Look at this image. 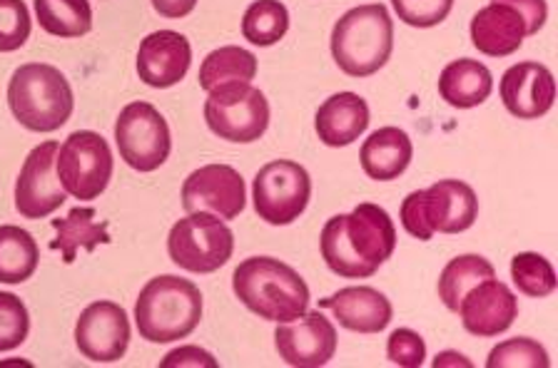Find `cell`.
Listing matches in <instances>:
<instances>
[{
	"label": "cell",
	"instance_id": "cell-1",
	"mask_svg": "<svg viewBox=\"0 0 558 368\" xmlns=\"http://www.w3.org/2000/svg\"><path fill=\"white\" fill-rule=\"evenodd\" d=\"M322 257L337 277L369 279L397 249V230L387 209L372 201L337 214L322 230Z\"/></svg>",
	"mask_w": 558,
	"mask_h": 368
},
{
	"label": "cell",
	"instance_id": "cell-2",
	"mask_svg": "<svg viewBox=\"0 0 558 368\" xmlns=\"http://www.w3.org/2000/svg\"><path fill=\"white\" fill-rule=\"evenodd\" d=\"M232 289L238 299L265 321L287 323L310 309V286L284 261L272 257L244 259L234 269Z\"/></svg>",
	"mask_w": 558,
	"mask_h": 368
},
{
	"label": "cell",
	"instance_id": "cell-3",
	"mask_svg": "<svg viewBox=\"0 0 558 368\" xmlns=\"http://www.w3.org/2000/svg\"><path fill=\"white\" fill-rule=\"evenodd\" d=\"M203 319V294L174 274L155 277L145 284L135 302V323L140 339L150 344H170L187 339Z\"/></svg>",
	"mask_w": 558,
	"mask_h": 368
},
{
	"label": "cell",
	"instance_id": "cell-4",
	"mask_svg": "<svg viewBox=\"0 0 558 368\" xmlns=\"http://www.w3.org/2000/svg\"><path fill=\"white\" fill-rule=\"evenodd\" d=\"M395 50V23L387 5H356L331 30V56L349 77H369L387 65Z\"/></svg>",
	"mask_w": 558,
	"mask_h": 368
},
{
	"label": "cell",
	"instance_id": "cell-5",
	"mask_svg": "<svg viewBox=\"0 0 558 368\" xmlns=\"http://www.w3.org/2000/svg\"><path fill=\"white\" fill-rule=\"evenodd\" d=\"M13 118L31 133H56L73 115V87L58 68L46 63L21 65L8 83Z\"/></svg>",
	"mask_w": 558,
	"mask_h": 368
},
{
	"label": "cell",
	"instance_id": "cell-6",
	"mask_svg": "<svg viewBox=\"0 0 558 368\" xmlns=\"http://www.w3.org/2000/svg\"><path fill=\"white\" fill-rule=\"evenodd\" d=\"M476 214V192L459 180H441L401 201V226L418 242H429L436 232H466L474 226Z\"/></svg>",
	"mask_w": 558,
	"mask_h": 368
},
{
	"label": "cell",
	"instance_id": "cell-7",
	"mask_svg": "<svg viewBox=\"0 0 558 368\" xmlns=\"http://www.w3.org/2000/svg\"><path fill=\"white\" fill-rule=\"evenodd\" d=\"M234 234L220 217L190 212L170 230L168 254L172 265L192 274H213L232 259Z\"/></svg>",
	"mask_w": 558,
	"mask_h": 368
},
{
	"label": "cell",
	"instance_id": "cell-8",
	"mask_svg": "<svg viewBox=\"0 0 558 368\" xmlns=\"http://www.w3.org/2000/svg\"><path fill=\"white\" fill-rule=\"evenodd\" d=\"M205 120L207 127L227 143H257L269 127V102L250 83H227L209 90Z\"/></svg>",
	"mask_w": 558,
	"mask_h": 368
},
{
	"label": "cell",
	"instance_id": "cell-9",
	"mask_svg": "<svg viewBox=\"0 0 558 368\" xmlns=\"http://www.w3.org/2000/svg\"><path fill=\"white\" fill-rule=\"evenodd\" d=\"M112 168H116V160H112L110 145L93 130H77L58 150L56 170L60 184L75 199H98L108 189Z\"/></svg>",
	"mask_w": 558,
	"mask_h": 368
},
{
	"label": "cell",
	"instance_id": "cell-10",
	"mask_svg": "<svg viewBox=\"0 0 558 368\" xmlns=\"http://www.w3.org/2000/svg\"><path fill=\"white\" fill-rule=\"evenodd\" d=\"M116 143L122 162L137 172L162 168L172 150L168 120L150 102H130L116 122Z\"/></svg>",
	"mask_w": 558,
	"mask_h": 368
},
{
	"label": "cell",
	"instance_id": "cell-11",
	"mask_svg": "<svg viewBox=\"0 0 558 368\" xmlns=\"http://www.w3.org/2000/svg\"><path fill=\"white\" fill-rule=\"evenodd\" d=\"M312 197L310 172L300 162L275 160L257 172L252 184L255 212L267 224L284 226L300 219Z\"/></svg>",
	"mask_w": 558,
	"mask_h": 368
},
{
	"label": "cell",
	"instance_id": "cell-12",
	"mask_svg": "<svg viewBox=\"0 0 558 368\" xmlns=\"http://www.w3.org/2000/svg\"><path fill=\"white\" fill-rule=\"evenodd\" d=\"M60 145L43 143L25 157L15 182V209L25 219H46L65 205L68 192L60 184L56 160Z\"/></svg>",
	"mask_w": 558,
	"mask_h": 368
},
{
	"label": "cell",
	"instance_id": "cell-13",
	"mask_svg": "<svg viewBox=\"0 0 558 368\" xmlns=\"http://www.w3.org/2000/svg\"><path fill=\"white\" fill-rule=\"evenodd\" d=\"M247 205L242 174L230 164H205L182 184V209L238 219Z\"/></svg>",
	"mask_w": 558,
	"mask_h": 368
},
{
	"label": "cell",
	"instance_id": "cell-14",
	"mask_svg": "<svg viewBox=\"0 0 558 368\" xmlns=\"http://www.w3.org/2000/svg\"><path fill=\"white\" fill-rule=\"evenodd\" d=\"M75 344L87 361L116 364L130 346V319L116 302H95L75 323Z\"/></svg>",
	"mask_w": 558,
	"mask_h": 368
},
{
	"label": "cell",
	"instance_id": "cell-15",
	"mask_svg": "<svg viewBox=\"0 0 558 368\" xmlns=\"http://www.w3.org/2000/svg\"><path fill=\"white\" fill-rule=\"evenodd\" d=\"M279 358L294 368L327 366L337 352V329L325 314L304 311L300 319L287 321L275 331Z\"/></svg>",
	"mask_w": 558,
	"mask_h": 368
},
{
	"label": "cell",
	"instance_id": "cell-16",
	"mask_svg": "<svg viewBox=\"0 0 558 368\" xmlns=\"http://www.w3.org/2000/svg\"><path fill=\"white\" fill-rule=\"evenodd\" d=\"M457 314L469 334L478 339L499 336L511 329L513 319L519 317V299L499 279H484L471 286L459 302Z\"/></svg>",
	"mask_w": 558,
	"mask_h": 368
},
{
	"label": "cell",
	"instance_id": "cell-17",
	"mask_svg": "<svg viewBox=\"0 0 558 368\" xmlns=\"http://www.w3.org/2000/svg\"><path fill=\"white\" fill-rule=\"evenodd\" d=\"M192 63L190 40L182 33L157 30L140 42L137 75L140 81L157 90L178 85L187 75Z\"/></svg>",
	"mask_w": 558,
	"mask_h": 368
},
{
	"label": "cell",
	"instance_id": "cell-18",
	"mask_svg": "<svg viewBox=\"0 0 558 368\" xmlns=\"http://www.w3.org/2000/svg\"><path fill=\"white\" fill-rule=\"evenodd\" d=\"M501 100L513 118H544L556 100L554 73L541 63L511 65L501 77Z\"/></svg>",
	"mask_w": 558,
	"mask_h": 368
},
{
	"label": "cell",
	"instance_id": "cell-19",
	"mask_svg": "<svg viewBox=\"0 0 558 368\" xmlns=\"http://www.w3.org/2000/svg\"><path fill=\"white\" fill-rule=\"evenodd\" d=\"M319 309L335 314V319L344 329L356 331V334H379L395 317L391 302L372 286H347L322 299Z\"/></svg>",
	"mask_w": 558,
	"mask_h": 368
},
{
	"label": "cell",
	"instance_id": "cell-20",
	"mask_svg": "<svg viewBox=\"0 0 558 368\" xmlns=\"http://www.w3.org/2000/svg\"><path fill=\"white\" fill-rule=\"evenodd\" d=\"M526 35V21H523L517 8L496 3V0L471 17V42L488 58L511 56L521 48Z\"/></svg>",
	"mask_w": 558,
	"mask_h": 368
},
{
	"label": "cell",
	"instance_id": "cell-21",
	"mask_svg": "<svg viewBox=\"0 0 558 368\" xmlns=\"http://www.w3.org/2000/svg\"><path fill=\"white\" fill-rule=\"evenodd\" d=\"M369 127V105L356 93H337L319 105L314 130L327 147H347Z\"/></svg>",
	"mask_w": 558,
	"mask_h": 368
},
{
	"label": "cell",
	"instance_id": "cell-22",
	"mask_svg": "<svg viewBox=\"0 0 558 368\" xmlns=\"http://www.w3.org/2000/svg\"><path fill=\"white\" fill-rule=\"evenodd\" d=\"M414 157L412 139L399 127H381L364 139L360 160L366 177L391 182L404 174Z\"/></svg>",
	"mask_w": 558,
	"mask_h": 368
},
{
	"label": "cell",
	"instance_id": "cell-23",
	"mask_svg": "<svg viewBox=\"0 0 558 368\" xmlns=\"http://www.w3.org/2000/svg\"><path fill=\"white\" fill-rule=\"evenodd\" d=\"M494 90V75L484 63L471 58L453 60L439 75L441 100L459 110H471L488 100Z\"/></svg>",
	"mask_w": 558,
	"mask_h": 368
},
{
	"label": "cell",
	"instance_id": "cell-24",
	"mask_svg": "<svg viewBox=\"0 0 558 368\" xmlns=\"http://www.w3.org/2000/svg\"><path fill=\"white\" fill-rule=\"evenodd\" d=\"M58 240L50 242V249H60L65 265H73L77 252H95L100 244H110L108 222H98L93 207H75L65 219H52Z\"/></svg>",
	"mask_w": 558,
	"mask_h": 368
},
{
	"label": "cell",
	"instance_id": "cell-25",
	"mask_svg": "<svg viewBox=\"0 0 558 368\" xmlns=\"http://www.w3.org/2000/svg\"><path fill=\"white\" fill-rule=\"evenodd\" d=\"M40 249L33 234L15 224L0 226V284H23L35 274Z\"/></svg>",
	"mask_w": 558,
	"mask_h": 368
},
{
	"label": "cell",
	"instance_id": "cell-26",
	"mask_svg": "<svg viewBox=\"0 0 558 368\" xmlns=\"http://www.w3.org/2000/svg\"><path fill=\"white\" fill-rule=\"evenodd\" d=\"M257 75V58L250 50L225 46L209 52L199 68V87L215 90L227 83H250Z\"/></svg>",
	"mask_w": 558,
	"mask_h": 368
},
{
	"label": "cell",
	"instance_id": "cell-27",
	"mask_svg": "<svg viewBox=\"0 0 558 368\" xmlns=\"http://www.w3.org/2000/svg\"><path fill=\"white\" fill-rule=\"evenodd\" d=\"M40 28L56 38H83L93 30V8L87 0H33Z\"/></svg>",
	"mask_w": 558,
	"mask_h": 368
},
{
	"label": "cell",
	"instance_id": "cell-28",
	"mask_svg": "<svg viewBox=\"0 0 558 368\" xmlns=\"http://www.w3.org/2000/svg\"><path fill=\"white\" fill-rule=\"evenodd\" d=\"M496 269L488 259L478 257V254H461V257L451 259L444 267L439 277V299L444 302L449 311L459 309V302L471 286H476L484 279H494Z\"/></svg>",
	"mask_w": 558,
	"mask_h": 368
},
{
	"label": "cell",
	"instance_id": "cell-29",
	"mask_svg": "<svg viewBox=\"0 0 558 368\" xmlns=\"http://www.w3.org/2000/svg\"><path fill=\"white\" fill-rule=\"evenodd\" d=\"M287 30H290V13L279 0H255L242 17V35L252 46H275Z\"/></svg>",
	"mask_w": 558,
	"mask_h": 368
},
{
	"label": "cell",
	"instance_id": "cell-30",
	"mask_svg": "<svg viewBox=\"0 0 558 368\" xmlns=\"http://www.w3.org/2000/svg\"><path fill=\"white\" fill-rule=\"evenodd\" d=\"M511 279L521 294L546 299L556 292V271L551 261L536 252H521L511 259Z\"/></svg>",
	"mask_w": 558,
	"mask_h": 368
},
{
	"label": "cell",
	"instance_id": "cell-31",
	"mask_svg": "<svg viewBox=\"0 0 558 368\" xmlns=\"http://www.w3.org/2000/svg\"><path fill=\"white\" fill-rule=\"evenodd\" d=\"M488 368H548L551 358H548L546 348L534 339H509L504 344L494 346L488 354Z\"/></svg>",
	"mask_w": 558,
	"mask_h": 368
},
{
	"label": "cell",
	"instance_id": "cell-32",
	"mask_svg": "<svg viewBox=\"0 0 558 368\" xmlns=\"http://www.w3.org/2000/svg\"><path fill=\"white\" fill-rule=\"evenodd\" d=\"M31 317L15 294L0 292V352H13L28 339Z\"/></svg>",
	"mask_w": 558,
	"mask_h": 368
},
{
	"label": "cell",
	"instance_id": "cell-33",
	"mask_svg": "<svg viewBox=\"0 0 558 368\" xmlns=\"http://www.w3.org/2000/svg\"><path fill=\"white\" fill-rule=\"evenodd\" d=\"M31 38V13L23 0H0V52H13Z\"/></svg>",
	"mask_w": 558,
	"mask_h": 368
},
{
	"label": "cell",
	"instance_id": "cell-34",
	"mask_svg": "<svg viewBox=\"0 0 558 368\" xmlns=\"http://www.w3.org/2000/svg\"><path fill=\"white\" fill-rule=\"evenodd\" d=\"M401 23L412 28H434L441 21H447L453 0H391Z\"/></svg>",
	"mask_w": 558,
	"mask_h": 368
},
{
	"label": "cell",
	"instance_id": "cell-35",
	"mask_svg": "<svg viewBox=\"0 0 558 368\" xmlns=\"http://www.w3.org/2000/svg\"><path fill=\"white\" fill-rule=\"evenodd\" d=\"M389 361L401 368H418L426 358L424 339L412 329H397L387 341Z\"/></svg>",
	"mask_w": 558,
	"mask_h": 368
},
{
	"label": "cell",
	"instance_id": "cell-36",
	"mask_svg": "<svg viewBox=\"0 0 558 368\" xmlns=\"http://www.w3.org/2000/svg\"><path fill=\"white\" fill-rule=\"evenodd\" d=\"M496 3H506V5L517 8L523 21H526L529 35H536L541 28H544V23L548 17L546 0H496Z\"/></svg>",
	"mask_w": 558,
	"mask_h": 368
},
{
	"label": "cell",
	"instance_id": "cell-37",
	"mask_svg": "<svg viewBox=\"0 0 558 368\" xmlns=\"http://www.w3.org/2000/svg\"><path fill=\"white\" fill-rule=\"evenodd\" d=\"M162 368H172V366H195V368H217V361L213 358V354L203 352V348L197 346H182V348H174L168 356H165V361L160 364Z\"/></svg>",
	"mask_w": 558,
	"mask_h": 368
},
{
	"label": "cell",
	"instance_id": "cell-38",
	"mask_svg": "<svg viewBox=\"0 0 558 368\" xmlns=\"http://www.w3.org/2000/svg\"><path fill=\"white\" fill-rule=\"evenodd\" d=\"M197 0H153V8L162 17H170V21H178V17H185L195 11Z\"/></svg>",
	"mask_w": 558,
	"mask_h": 368
}]
</instances>
